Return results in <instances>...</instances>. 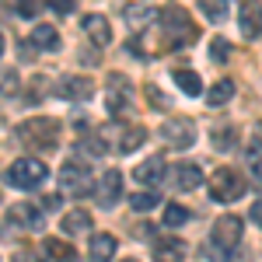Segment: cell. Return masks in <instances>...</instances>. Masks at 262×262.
<instances>
[{"instance_id": "obj_1", "label": "cell", "mask_w": 262, "mask_h": 262, "mask_svg": "<svg viewBox=\"0 0 262 262\" xmlns=\"http://www.w3.org/2000/svg\"><path fill=\"white\" fill-rule=\"evenodd\" d=\"M158 28H161L164 39H171V49H182V46H192V42H196V25L189 18V11H182L175 4L161 11Z\"/></svg>"}, {"instance_id": "obj_2", "label": "cell", "mask_w": 262, "mask_h": 262, "mask_svg": "<svg viewBox=\"0 0 262 262\" xmlns=\"http://www.w3.org/2000/svg\"><path fill=\"white\" fill-rule=\"evenodd\" d=\"M7 185H14V189H21V192H35L42 182L49 179V168H46V161H39V158H18V161L7 168Z\"/></svg>"}, {"instance_id": "obj_3", "label": "cell", "mask_w": 262, "mask_h": 262, "mask_svg": "<svg viewBox=\"0 0 262 262\" xmlns=\"http://www.w3.org/2000/svg\"><path fill=\"white\" fill-rule=\"evenodd\" d=\"M18 137L32 150H53L60 143V119H28L18 126Z\"/></svg>"}, {"instance_id": "obj_4", "label": "cell", "mask_w": 262, "mask_h": 262, "mask_svg": "<svg viewBox=\"0 0 262 262\" xmlns=\"http://www.w3.org/2000/svg\"><path fill=\"white\" fill-rule=\"evenodd\" d=\"M245 189H248V182L238 168H217V175L210 182V192H213V200L217 203H234L245 196Z\"/></svg>"}, {"instance_id": "obj_5", "label": "cell", "mask_w": 262, "mask_h": 262, "mask_svg": "<svg viewBox=\"0 0 262 262\" xmlns=\"http://www.w3.org/2000/svg\"><path fill=\"white\" fill-rule=\"evenodd\" d=\"M242 234H245V224L242 217H234V213H227L221 221L210 227V242L217 252H234L238 245H242Z\"/></svg>"}, {"instance_id": "obj_6", "label": "cell", "mask_w": 262, "mask_h": 262, "mask_svg": "<svg viewBox=\"0 0 262 262\" xmlns=\"http://www.w3.org/2000/svg\"><path fill=\"white\" fill-rule=\"evenodd\" d=\"M91 171H88V164L81 161H67L60 168V192L67 196H91Z\"/></svg>"}, {"instance_id": "obj_7", "label": "cell", "mask_w": 262, "mask_h": 262, "mask_svg": "<svg viewBox=\"0 0 262 262\" xmlns=\"http://www.w3.org/2000/svg\"><path fill=\"white\" fill-rule=\"evenodd\" d=\"M129 101H133V81L122 77V74H108V81H105V108L112 116H122Z\"/></svg>"}, {"instance_id": "obj_8", "label": "cell", "mask_w": 262, "mask_h": 262, "mask_svg": "<svg viewBox=\"0 0 262 262\" xmlns=\"http://www.w3.org/2000/svg\"><path fill=\"white\" fill-rule=\"evenodd\" d=\"M161 140L168 143V147H175V150H189V147L196 143V122H192V119H171V122H164Z\"/></svg>"}, {"instance_id": "obj_9", "label": "cell", "mask_w": 262, "mask_h": 262, "mask_svg": "<svg viewBox=\"0 0 262 262\" xmlns=\"http://www.w3.org/2000/svg\"><path fill=\"white\" fill-rule=\"evenodd\" d=\"M7 221L21 227V231H42V224H46V210L35 206V203H18V206H11L7 210Z\"/></svg>"}, {"instance_id": "obj_10", "label": "cell", "mask_w": 262, "mask_h": 262, "mask_svg": "<svg viewBox=\"0 0 262 262\" xmlns=\"http://www.w3.org/2000/svg\"><path fill=\"white\" fill-rule=\"evenodd\" d=\"M168 182H171V189H179V192H192V189L203 185V171H200V164L179 161V164L168 168Z\"/></svg>"}, {"instance_id": "obj_11", "label": "cell", "mask_w": 262, "mask_h": 262, "mask_svg": "<svg viewBox=\"0 0 262 262\" xmlns=\"http://www.w3.org/2000/svg\"><path fill=\"white\" fill-rule=\"evenodd\" d=\"M56 95L67 98V101H88L95 95V81H91V77H77V74H67V77H60V84H56Z\"/></svg>"}, {"instance_id": "obj_12", "label": "cell", "mask_w": 262, "mask_h": 262, "mask_svg": "<svg viewBox=\"0 0 262 262\" xmlns=\"http://www.w3.org/2000/svg\"><path fill=\"white\" fill-rule=\"evenodd\" d=\"M245 39H259L262 35V4L259 0H242V14H238Z\"/></svg>"}, {"instance_id": "obj_13", "label": "cell", "mask_w": 262, "mask_h": 262, "mask_svg": "<svg viewBox=\"0 0 262 262\" xmlns=\"http://www.w3.org/2000/svg\"><path fill=\"white\" fill-rule=\"evenodd\" d=\"M185 255H189V245L175 234H164L161 242L154 245V262H185Z\"/></svg>"}, {"instance_id": "obj_14", "label": "cell", "mask_w": 262, "mask_h": 262, "mask_svg": "<svg viewBox=\"0 0 262 262\" xmlns=\"http://www.w3.org/2000/svg\"><path fill=\"white\" fill-rule=\"evenodd\" d=\"M119 196H122V171H105L101 175V182H98V203L108 210V206H116L119 203Z\"/></svg>"}, {"instance_id": "obj_15", "label": "cell", "mask_w": 262, "mask_h": 262, "mask_svg": "<svg viewBox=\"0 0 262 262\" xmlns=\"http://www.w3.org/2000/svg\"><path fill=\"white\" fill-rule=\"evenodd\" d=\"M161 175H168V164H164L161 158H147L143 164H137V168H133V179L140 182V185H158V182H161Z\"/></svg>"}, {"instance_id": "obj_16", "label": "cell", "mask_w": 262, "mask_h": 262, "mask_svg": "<svg viewBox=\"0 0 262 262\" xmlns=\"http://www.w3.org/2000/svg\"><path fill=\"white\" fill-rule=\"evenodd\" d=\"M81 25H84L88 39L95 42V46H108V42H112V25L101 18V14H88V18H84Z\"/></svg>"}, {"instance_id": "obj_17", "label": "cell", "mask_w": 262, "mask_h": 262, "mask_svg": "<svg viewBox=\"0 0 262 262\" xmlns=\"http://www.w3.org/2000/svg\"><path fill=\"white\" fill-rule=\"evenodd\" d=\"M28 39H32V49H39V53H56L60 49V32L53 25H35V32Z\"/></svg>"}, {"instance_id": "obj_18", "label": "cell", "mask_w": 262, "mask_h": 262, "mask_svg": "<svg viewBox=\"0 0 262 262\" xmlns=\"http://www.w3.org/2000/svg\"><path fill=\"white\" fill-rule=\"evenodd\" d=\"M112 255H116V238L112 234H91L88 259L91 262H112Z\"/></svg>"}, {"instance_id": "obj_19", "label": "cell", "mask_w": 262, "mask_h": 262, "mask_svg": "<svg viewBox=\"0 0 262 262\" xmlns=\"http://www.w3.org/2000/svg\"><path fill=\"white\" fill-rule=\"evenodd\" d=\"M42 255L49 262H77V252L67 242H60V238H46L42 242Z\"/></svg>"}, {"instance_id": "obj_20", "label": "cell", "mask_w": 262, "mask_h": 262, "mask_svg": "<svg viewBox=\"0 0 262 262\" xmlns=\"http://www.w3.org/2000/svg\"><path fill=\"white\" fill-rule=\"evenodd\" d=\"M60 227H63V234H88L91 231V213L88 210H70Z\"/></svg>"}, {"instance_id": "obj_21", "label": "cell", "mask_w": 262, "mask_h": 262, "mask_svg": "<svg viewBox=\"0 0 262 262\" xmlns=\"http://www.w3.org/2000/svg\"><path fill=\"white\" fill-rule=\"evenodd\" d=\"M171 77H175V84H179L189 98L203 91V81H200V74H196V70H171Z\"/></svg>"}, {"instance_id": "obj_22", "label": "cell", "mask_w": 262, "mask_h": 262, "mask_svg": "<svg viewBox=\"0 0 262 262\" xmlns=\"http://www.w3.org/2000/svg\"><path fill=\"white\" fill-rule=\"evenodd\" d=\"M143 140H147V129H143V126H126L122 137H119V150L122 154H133Z\"/></svg>"}, {"instance_id": "obj_23", "label": "cell", "mask_w": 262, "mask_h": 262, "mask_svg": "<svg viewBox=\"0 0 262 262\" xmlns=\"http://www.w3.org/2000/svg\"><path fill=\"white\" fill-rule=\"evenodd\" d=\"M231 95H234V81H231V77H224L221 84H213V88H210V95H206V105H210V108H217V105H227V101H231Z\"/></svg>"}, {"instance_id": "obj_24", "label": "cell", "mask_w": 262, "mask_h": 262, "mask_svg": "<svg viewBox=\"0 0 262 262\" xmlns=\"http://www.w3.org/2000/svg\"><path fill=\"white\" fill-rule=\"evenodd\" d=\"M161 221H164V227H182V224L189 221V210L179 206V203H168L164 213H161Z\"/></svg>"}, {"instance_id": "obj_25", "label": "cell", "mask_w": 262, "mask_h": 262, "mask_svg": "<svg viewBox=\"0 0 262 262\" xmlns=\"http://www.w3.org/2000/svg\"><path fill=\"white\" fill-rule=\"evenodd\" d=\"M200 11L210 21H224L227 18V4H224V0H200Z\"/></svg>"}, {"instance_id": "obj_26", "label": "cell", "mask_w": 262, "mask_h": 262, "mask_svg": "<svg viewBox=\"0 0 262 262\" xmlns=\"http://www.w3.org/2000/svg\"><path fill=\"white\" fill-rule=\"evenodd\" d=\"M129 206H133L137 213H147V210H154V206H161V200H158L154 192H137V196L129 200Z\"/></svg>"}, {"instance_id": "obj_27", "label": "cell", "mask_w": 262, "mask_h": 262, "mask_svg": "<svg viewBox=\"0 0 262 262\" xmlns=\"http://www.w3.org/2000/svg\"><path fill=\"white\" fill-rule=\"evenodd\" d=\"M213 147H217V150H231V147H234V133H231V129H221V133L213 129Z\"/></svg>"}, {"instance_id": "obj_28", "label": "cell", "mask_w": 262, "mask_h": 262, "mask_svg": "<svg viewBox=\"0 0 262 262\" xmlns=\"http://www.w3.org/2000/svg\"><path fill=\"white\" fill-rule=\"evenodd\" d=\"M81 147L88 150V154H91V158H98V154H105V140H101V137H88V140H84Z\"/></svg>"}, {"instance_id": "obj_29", "label": "cell", "mask_w": 262, "mask_h": 262, "mask_svg": "<svg viewBox=\"0 0 262 262\" xmlns=\"http://www.w3.org/2000/svg\"><path fill=\"white\" fill-rule=\"evenodd\" d=\"M147 18H150L147 7H129V11H126V21H129V25H143Z\"/></svg>"}, {"instance_id": "obj_30", "label": "cell", "mask_w": 262, "mask_h": 262, "mask_svg": "<svg viewBox=\"0 0 262 262\" xmlns=\"http://www.w3.org/2000/svg\"><path fill=\"white\" fill-rule=\"evenodd\" d=\"M39 11V0H18V14L21 18H32Z\"/></svg>"}, {"instance_id": "obj_31", "label": "cell", "mask_w": 262, "mask_h": 262, "mask_svg": "<svg viewBox=\"0 0 262 262\" xmlns=\"http://www.w3.org/2000/svg\"><path fill=\"white\" fill-rule=\"evenodd\" d=\"M49 7H53L56 14H70V11H74V0H49Z\"/></svg>"}, {"instance_id": "obj_32", "label": "cell", "mask_w": 262, "mask_h": 262, "mask_svg": "<svg viewBox=\"0 0 262 262\" xmlns=\"http://www.w3.org/2000/svg\"><path fill=\"white\" fill-rule=\"evenodd\" d=\"M210 56L213 60H227V42H213L210 46Z\"/></svg>"}, {"instance_id": "obj_33", "label": "cell", "mask_w": 262, "mask_h": 262, "mask_svg": "<svg viewBox=\"0 0 262 262\" xmlns=\"http://www.w3.org/2000/svg\"><path fill=\"white\" fill-rule=\"evenodd\" d=\"M217 262H245V255L234 248V252H217Z\"/></svg>"}, {"instance_id": "obj_34", "label": "cell", "mask_w": 262, "mask_h": 262, "mask_svg": "<svg viewBox=\"0 0 262 262\" xmlns=\"http://www.w3.org/2000/svg\"><path fill=\"white\" fill-rule=\"evenodd\" d=\"M147 95H150V105H154V108H164V105H168L164 98H158V88H154V84H147Z\"/></svg>"}, {"instance_id": "obj_35", "label": "cell", "mask_w": 262, "mask_h": 262, "mask_svg": "<svg viewBox=\"0 0 262 262\" xmlns=\"http://www.w3.org/2000/svg\"><path fill=\"white\" fill-rule=\"evenodd\" d=\"M39 206H42V210H56V206H60V196H46Z\"/></svg>"}, {"instance_id": "obj_36", "label": "cell", "mask_w": 262, "mask_h": 262, "mask_svg": "<svg viewBox=\"0 0 262 262\" xmlns=\"http://www.w3.org/2000/svg\"><path fill=\"white\" fill-rule=\"evenodd\" d=\"M252 221H255V224H259V227H262V200L255 203V206H252Z\"/></svg>"}, {"instance_id": "obj_37", "label": "cell", "mask_w": 262, "mask_h": 262, "mask_svg": "<svg viewBox=\"0 0 262 262\" xmlns=\"http://www.w3.org/2000/svg\"><path fill=\"white\" fill-rule=\"evenodd\" d=\"M14 262H35V255H32V252H18V255H14Z\"/></svg>"}, {"instance_id": "obj_38", "label": "cell", "mask_w": 262, "mask_h": 262, "mask_svg": "<svg viewBox=\"0 0 262 262\" xmlns=\"http://www.w3.org/2000/svg\"><path fill=\"white\" fill-rule=\"evenodd\" d=\"M0 56H4V35H0Z\"/></svg>"}, {"instance_id": "obj_39", "label": "cell", "mask_w": 262, "mask_h": 262, "mask_svg": "<svg viewBox=\"0 0 262 262\" xmlns=\"http://www.w3.org/2000/svg\"><path fill=\"white\" fill-rule=\"evenodd\" d=\"M129 262H133V259H129Z\"/></svg>"}]
</instances>
